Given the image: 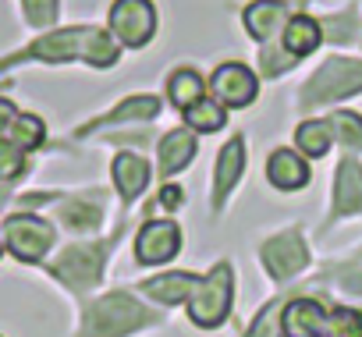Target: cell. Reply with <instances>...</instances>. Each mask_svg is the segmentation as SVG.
Wrapping results in <instances>:
<instances>
[{
  "label": "cell",
  "instance_id": "5b68a950",
  "mask_svg": "<svg viewBox=\"0 0 362 337\" xmlns=\"http://www.w3.org/2000/svg\"><path fill=\"white\" fill-rule=\"evenodd\" d=\"M156 29V11L149 0H117L110 8V32L124 47H142Z\"/></svg>",
  "mask_w": 362,
  "mask_h": 337
},
{
  "label": "cell",
  "instance_id": "277c9868",
  "mask_svg": "<svg viewBox=\"0 0 362 337\" xmlns=\"http://www.w3.org/2000/svg\"><path fill=\"white\" fill-rule=\"evenodd\" d=\"M231 309V270L228 263L214 266V273L206 280H199L196 295L189 298V316L199 326H217Z\"/></svg>",
  "mask_w": 362,
  "mask_h": 337
},
{
  "label": "cell",
  "instance_id": "9c48e42d",
  "mask_svg": "<svg viewBox=\"0 0 362 337\" xmlns=\"http://www.w3.org/2000/svg\"><path fill=\"white\" fill-rule=\"evenodd\" d=\"M263 263H267V270H270L277 280L295 277V273L309 263V252H305L298 231H284V235L270 238V242L263 245Z\"/></svg>",
  "mask_w": 362,
  "mask_h": 337
},
{
  "label": "cell",
  "instance_id": "4dcf8cb0",
  "mask_svg": "<svg viewBox=\"0 0 362 337\" xmlns=\"http://www.w3.org/2000/svg\"><path fill=\"white\" fill-rule=\"evenodd\" d=\"M18 114H15V107L8 103V100H0V131L4 128H11V121H15Z\"/></svg>",
  "mask_w": 362,
  "mask_h": 337
},
{
  "label": "cell",
  "instance_id": "6da1fadb",
  "mask_svg": "<svg viewBox=\"0 0 362 337\" xmlns=\"http://www.w3.org/2000/svg\"><path fill=\"white\" fill-rule=\"evenodd\" d=\"M29 57H40V61H68V57H86L89 64L96 68H107L117 61V47L110 43L107 32L100 29H64V32H54V36H43Z\"/></svg>",
  "mask_w": 362,
  "mask_h": 337
},
{
  "label": "cell",
  "instance_id": "7a4b0ae2",
  "mask_svg": "<svg viewBox=\"0 0 362 337\" xmlns=\"http://www.w3.org/2000/svg\"><path fill=\"white\" fill-rule=\"evenodd\" d=\"M139 323H146V312L135 305L132 295L117 291V295H107L96 305H89V312H86V337H124Z\"/></svg>",
  "mask_w": 362,
  "mask_h": 337
},
{
  "label": "cell",
  "instance_id": "9a60e30c",
  "mask_svg": "<svg viewBox=\"0 0 362 337\" xmlns=\"http://www.w3.org/2000/svg\"><path fill=\"white\" fill-rule=\"evenodd\" d=\"M242 167H245V142L242 138H231L221 149V156H217V182H214L217 203H224V196H231L235 182L242 178Z\"/></svg>",
  "mask_w": 362,
  "mask_h": 337
},
{
  "label": "cell",
  "instance_id": "1f68e13d",
  "mask_svg": "<svg viewBox=\"0 0 362 337\" xmlns=\"http://www.w3.org/2000/svg\"><path fill=\"white\" fill-rule=\"evenodd\" d=\"M160 203H163V206H181V189L167 185V189L160 192Z\"/></svg>",
  "mask_w": 362,
  "mask_h": 337
},
{
  "label": "cell",
  "instance_id": "ffe728a7",
  "mask_svg": "<svg viewBox=\"0 0 362 337\" xmlns=\"http://www.w3.org/2000/svg\"><path fill=\"white\" fill-rule=\"evenodd\" d=\"M167 93H170V103H174V107L189 110L192 103H199V100H203V78H199L192 68H181V71H174V75H170Z\"/></svg>",
  "mask_w": 362,
  "mask_h": 337
},
{
  "label": "cell",
  "instance_id": "8992f818",
  "mask_svg": "<svg viewBox=\"0 0 362 337\" xmlns=\"http://www.w3.org/2000/svg\"><path fill=\"white\" fill-rule=\"evenodd\" d=\"M4 238H8V249L18 259L36 263L54 245V227L47 220H40V217H11L4 224Z\"/></svg>",
  "mask_w": 362,
  "mask_h": 337
},
{
  "label": "cell",
  "instance_id": "f546056e",
  "mask_svg": "<svg viewBox=\"0 0 362 337\" xmlns=\"http://www.w3.org/2000/svg\"><path fill=\"white\" fill-rule=\"evenodd\" d=\"M25 11H29V22L33 25H47L54 18V0H29Z\"/></svg>",
  "mask_w": 362,
  "mask_h": 337
},
{
  "label": "cell",
  "instance_id": "603a6c76",
  "mask_svg": "<svg viewBox=\"0 0 362 337\" xmlns=\"http://www.w3.org/2000/svg\"><path fill=\"white\" fill-rule=\"evenodd\" d=\"M43 135H47V128H43V121L33 117V114H22V117L11 121V142H15L18 149H36V146L43 142Z\"/></svg>",
  "mask_w": 362,
  "mask_h": 337
},
{
  "label": "cell",
  "instance_id": "ba28073f",
  "mask_svg": "<svg viewBox=\"0 0 362 337\" xmlns=\"http://www.w3.org/2000/svg\"><path fill=\"white\" fill-rule=\"evenodd\" d=\"M103 252H107V245H82V249L75 245V249H68V252L54 263V273H57L61 280H68L71 288H89V284L100 280Z\"/></svg>",
  "mask_w": 362,
  "mask_h": 337
},
{
  "label": "cell",
  "instance_id": "83f0119b",
  "mask_svg": "<svg viewBox=\"0 0 362 337\" xmlns=\"http://www.w3.org/2000/svg\"><path fill=\"white\" fill-rule=\"evenodd\" d=\"M61 217H64V224H71V227H93V224H100V210H96L93 203H82V199L64 203V206H61Z\"/></svg>",
  "mask_w": 362,
  "mask_h": 337
},
{
  "label": "cell",
  "instance_id": "4316f807",
  "mask_svg": "<svg viewBox=\"0 0 362 337\" xmlns=\"http://www.w3.org/2000/svg\"><path fill=\"white\" fill-rule=\"evenodd\" d=\"M160 110V100H153V96H139V100H124L110 117H107V124H114V121H128V117H153Z\"/></svg>",
  "mask_w": 362,
  "mask_h": 337
},
{
  "label": "cell",
  "instance_id": "2e32d148",
  "mask_svg": "<svg viewBox=\"0 0 362 337\" xmlns=\"http://www.w3.org/2000/svg\"><path fill=\"white\" fill-rule=\"evenodd\" d=\"M199 288V277L192 273H167V277H153L146 280V295H153L163 305H177V302H189Z\"/></svg>",
  "mask_w": 362,
  "mask_h": 337
},
{
  "label": "cell",
  "instance_id": "3957f363",
  "mask_svg": "<svg viewBox=\"0 0 362 337\" xmlns=\"http://www.w3.org/2000/svg\"><path fill=\"white\" fill-rule=\"evenodd\" d=\"M358 89H362V64L358 61H348V57H334L305 85V103H313V107L316 103H330V100L351 96Z\"/></svg>",
  "mask_w": 362,
  "mask_h": 337
},
{
  "label": "cell",
  "instance_id": "cb8c5ba5",
  "mask_svg": "<svg viewBox=\"0 0 362 337\" xmlns=\"http://www.w3.org/2000/svg\"><path fill=\"white\" fill-rule=\"evenodd\" d=\"M323 337H362V312H355V309H334V316H327Z\"/></svg>",
  "mask_w": 362,
  "mask_h": 337
},
{
  "label": "cell",
  "instance_id": "4fadbf2b",
  "mask_svg": "<svg viewBox=\"0 0 362 337\" xmlns=\"http://www.w3.org/2000/svg\"><path fill=\"white\" fill-rule=\"evenodd\" d=\"M362 210V167L355 160H344L337 167L334 182V213H358Z\"/></svg>",
  "mask_w": 362,
  "mask_h": 337
},
{
  "label": "cell",
  "instance_id": "ac0fdd59",
  "mask_svg": "<svg viewBox=\"0 0 362 337\" xmlns=\"http://www.w3.org/2000/svg\"><path fill=\"white\" fill-rule=\"evenodd\" d=\"M196 156V138L189 131H167L160 142V171L163 175H177L181 167Z\"/></svg>",
  "mask_w": 362,
  "mask_h": 337
},
{
  "label": "cell",
  "instance_id": "8fae6325",
  "mask_svg": "<svg viewBox=\"0 0 362 337\" xmlns=\"http://www.w3.org/2000/svg\"><path fill=\"white\" fill-rule=\"evenodd\" d=\"M281 323H284V337H320L327 326V312L313 298H295L291 305H284Z\"/></svg>",
  "mask_w": 362,
  "mask_h": 337
},
{
  "label": "cell",
  "instance_id": "7c38bea8",
  "mask_svg": "<svg viewBox=\"0 0 362 337\" xmlns=\"http://www.w3.org/2000/svg\"><path fill=\"white\" fill-rule=\"evenodd\" d=\"M267 178H270L274 189H281V192H295V189L309 185V167H305V160H302L298 153H291V149H277V153L270 156Z\"/></svg>",
  "mask_w": 362,
  "mask_h": 337
},
{
  "label": "cell",
  "instance_id": "d4e9b609",
  "mask_svg": "<svg viewBox=\"0 0 362 337\" xmlns=\"http://www.w3.org/2000/svg\"><path fill=\"white\" fill-rule=\"evenodd\" d=\"M327 124H330V131H334L341 142H348V146H362V117H358V114L341 110V114L327 117Z\"/></svg>",
  "mask_w": 362,
  "mask_h": 337
},
{
  "label": "cell",
  "instance_id": "f1b7e54d",
  "mask_svg": "<svg viewBox=\"0 0 362 337\" xmlns=\"http://www.w3.org/2000/svg\"><path fill=\"white\" fill-rule=\"evenodd\" d=\"M22 167H25L22 163V149L15 142H8V138H0V178H15Z\"/></svg>",
  "mask_w": 362,
  "mask_h": 337
},
{
  "label": "cell",
  "instance_id": "44dd1931",
  "mask_svg": "<svg viewBox=\"0 0 362 337\" xmlns=\"http://www.w3.org/2000/svg\"><path fill=\"white\" fill-rule=\"evenodd\" d=\"M185 121H189L196 131H217V128L228 121V114L221 110V103H214V100H199V103H192V107L185 110Z\"/></svg>",
  "mask_w": 362,
  "mask_h": 337
},
{
  "label": "cell",
  "instance_id": "5bb4252c",
  "mask_svg": "<svg viewBox=\"0 0 362 337\" xmlns=\"http://www.w3.org/2000/svg\"><path fill=\"white\" fill-rule=\"evenodd\" d=\"M284 18H288L284 0H256L245 8V32L252 40H270Z\"/></svg>",
  "mask_w": 362,
  "mask_h": 337
},
{
  "label": "cell",
  "instance_id": "30bf717a",
  "mask_svg": "<svg viewBox=\"0 0 362 337\" xmlns=\"http://www.w3.org/2000/svg\"><path fill=\"white\" fill-rule=\"evenodd\" d=\"M210 85H214L217 103H224V107H249L259 93V85H256V78L245 64H221L214 71Z\"/></svg>",
  "mask_w": 362,
  "mask_h": 337
},
{
  "label": "cell",
  "instance_id": "e0dca14e",
  "mask_svg": "<svg viewBox=\"0 0 362 337\" xmlns=\"http://www.w3.org/2000/svg\"><path fill=\"white\" fill-rule=\"evenodd\" d=\"M114 182H117V189H121L124 199L142 196V189H146V182H149V167H146V160L135 156V153H121V156L114 160Z\"/></svg>",
  "mask_w": 362,
  "mask_h": 337
},
{
  "label": "cell",
  "instance_id": "7402d4cb",
  "mask_svg": "<svg viewBox=\"0 0 362 337\" xmlns=\"http://www.w3.org/2000/svg\"><path fill=\"white\" fill-rule=\"evenodd\" d=\"M330 124L327 121H305L298 128V146L305 149V156H323L330 149Z\"/></svg>",
  "mask_w": 362,
  "mask_h": 337
},
{
  "label": "cell",
  "instance_id": "484cf974",
  "mask_svg": "<svg viewBox=\"0 0 362 337\" xmlns=\"http://www.w3.org/2000/svg\"><path fill=\"white\" fill-rule=\"evenodd\" d=\"M281 316H284V309L277 305V302H270L259 316H256V323H252V330H249V337H281L284 333V323H281Z\"/></svg>",
  "mask_w": 362,
  "mask_h": 337
},
{
  "label": "cell",
  "instance_id": "52a82bcc",
  "mask_svg": "<svg viewBox=\"0 0 362 337\" xmlns=\"http://www.w3.org/2000/svg\"><path fill=\"white\" fill-rule=\"evenodd\" d=\"M177 245H181V235H177V224L170 220H149L139 238H135V259L146 263V266H156V263H167L177 256Z\"/></svg>",
  "mask_w": 362,
  "mask_h": 337
},
{
  "label": "cell",
  "instance_id": "d6986e66",
  "mask_svg": "<svg viewBox=\"0 0 362 337\" xmlns=\"http://www.w3.org/2000/svg\"><path fill=\"white\" fill-rule=\"evenodd\" d=\"M320 40H323L320 25H316L313 18H305V15H298V18H291V22L284 25V50H288L291 57L313 54V50L320 47Z\"/></svg>",
  "mask_w": 362,
  "mask_h": 337
}]
</instances>
